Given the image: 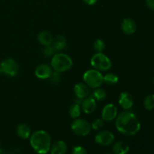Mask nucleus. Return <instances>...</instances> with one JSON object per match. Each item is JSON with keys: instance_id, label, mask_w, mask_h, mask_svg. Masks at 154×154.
Returning <instances> with one entry per match:
<instances>
[{"instance_id": "nucleus-1", "label": "nucleus", "mask_w": 154, "mask_h": 154, "mask_svg": "<svg viewBox=\"0 0 154 154\" xmlns=\"http://www.w3.org/2000/svg\"><path fill=\"white\" fill-rule=\"evenodd\" d=\"M115 126L117 130L127 136H132L141 129V123L135 114L129 111L120 113L116 117Z\"/></svg>"}, {"instance_id": "nucleus-2", "label": "nucleus", "mask_w": 154, "mask_h": 154, "mask_svg": "<svg viewBox=\"0 0 154 154\" xmlns=\"http://www.w3.org/2000/svg\"><path fill=\"white\" fill-rule=\"evenodd\" d=\"M31 147L38 154H47L50 151L51 142V135L45 130H38L29 137Z\"/></svg>"}, {"instance_id": "nucleus-3", "label": "nucleus", "mask_w": 154, "mask_h": 154, "mask_svg": "<svg viewBox=\"0 0 154 154\" xmlns=\"http://www.w3.org/2000/svg\"><path fill=\"white\" fill-rule=\"evenodd\" d=\"M73 66V61L69 55L63 53H57L53 56L51 66L54 72L62 73L69 71Z\"/></svg>"}, {"instance_id": "nucleus-4", "label": "nucleus", "mask_w": 154, "mask_h": 154, "mask_svg": "<svg viewBox=\"0 0 154 154\" xmlns=\"http://www.w3.org/2000/svg\"><path fill=\"white\" fill-rule=\"evenodd\" d=\"M92 67L99 72H105L111 69L112 63L109 57L102 53H96L92 57L90 60Z\"/></svg>"}, {"instance_id": "nucleus-5", "label": "nucleus", "mask_w": 154, "mask_h": 154, "mask_svg": "<svg viewBox=\"0 0 154 154\" xmlns=\"http://www.w3.org/2000/svg\"><path fill=\"white\" fill-rule=\"evenodd\" d=\"M83 78H84L85 84L89 87L93 89L100 87L104 83L103 75H102L101 72L94 69L87 70L84 74Z\"/></svg>"}, {"instance_id": "nucleus-6", "label": "nucleus", "mask_w": 154, "mask_h": 154, "mask_svg": "<svg viewBox=\"0 0 154 154\" xmlns=\"http://www.w3.org/2000/svg\"><path fill=\"white\" fill-rule=\"evenodd\" d=\"M72 130L78 136H87L91 132V124L86 120L76 118L71 125Z\"/></svg>"}, {"instance_id": "nucleus-7", "label": "nucleus", "mask_w": 154, "mask_h": 154, "mask_svg": "<svg viewBox=\"0 0 154 154\" xmlns=\"http://www.w3.org/2000/svg\"><path fill=\"white\" fill-rule=\"evenodd\" d=\"M19 72V66L15 60L8 58L2 61L0 64V73L10 77L16 76Z\"/></svg>"}, {"instance_id": "nucleus-8", "label": "nucleus", "mask_w": 154, "mask_h": 154, "mask_svg": "<svg viewBox=\"0 0 154 154\" xmlns=\"http://www.w3.org/2000/svg\"><path fill=\"white\" fill-rule=\"evenodd\" d=\"M95 141L101 146H109L114 142V135L108 130H102L97 133Z\"/></svg>"}, {"instance_id": "nucleus-9", "label": "nucleus", "mask_w": 154, "mask_h": 154, "mask_svg": "<svg viewBox=\"0 0 154 154\" xmlns=\"http://www.w3.org/2000/svg\"><path fill=\"white\" fill-rule=\"evenodd\" d=\"M117 108L114 104H107L102 111V119L104 121L111 122L117 117Z\"/></svg>"}, {"instance_id": "nucleus-10", "label": "nucleus", "mask_w": 154, "mask_h": 154, "mask_svg": "<svg viewBox=\"0 0 154 154\" xmlns=\"http://www.w3.org/2000/svg\"><path fill=\"white\" fill-rule=\"evenodd\" d=\"M53 69L51 66L48 64H40L35 68V75L38 79L46 80L51 78V75L53 74Z\"/></svg>"}, {"instance_id": "nucleus-11", "label": "nucleus", "mask_w": 154, "mask_h": 154, "mask_svg": "<svg viewBox=\"0 0 154 154\" xmlns=\"http://www.w3.org/2000/svg\"><path fill=\"white\" fill-rule=\"evenodd\" d=\"M118 103L123 109H124L125 111H129L133 106V97L128 92H123L119 96Z\"/></svg>"}, {"instance_id": "nucleus-12", "label": "nucleus", "mask_w": 154, "mask_h": 154, "mask_svg": "<svg viewBox=\"0 0 154 154\" xmlns=\"http://www.w3.org/2000/svg\"><path fill=\"white\" fill-rule=\"evenodd\" d=\"M96 106H97L96 100L93 96H88L85 98L81 102V109L87 114H93L96 111Z\"/></svg>"}, {"instance_id": "nucleus-13", "label": "nucleus", "mask_w": 154, "mask_h": 154, "mask_svg": "<svg viewBox=\"0 0 154 154\" xmlns=\"http://www.w3.org/2000/svg\"><path fill=\"white\" fill-rule=\"evenodd\" d=\"M137 29L136 23L131 18H125L121 23V29L124 34L131 35L135 32Z\"/></svg>"}, {"instance_id": "nucleus-14", "label": "nucleus", "mask_w": 154, "mask_h": 154, "mask_svg": "<svg viewBox=\"0 0 154 154\" xmlns=\"http://www.w3.org/2000/svg\"><path fill=\"white\" fill-rule=\"evenodd\" d=\"M74 93L76 97L80 99H84L88 97L90 90L88 86L84 83H78L74 87Z\"/></svg>"}, {"instance_id": "nucleus-15", "label": "nucleus", "mask_w": 154, "mask_h": 154, "mask_svg": "<svg viewBox=\"0 0 154 154\" xmlns=\"http://www.w3.org/2000/svg\"><path fill=\"white\" fill-rule=\"evenodd\" d=\"M68 151L67 144L65 141L59 140L51 144L50 151L51 154H66Z\"/></svg>"}, {"instance_id": "nucleus-16", "label": "nucleus", "mask_w": 154, "mask_h": 154, "mask_svg": "<svg viewBox=\"0 0 154 154\" xmlns=\"http://www.w3.org/2000/svg\"><path fill=\"white\" fill-rule=\"evenodd\" d=\"M67 42H66V38L63 35H57L53 38L52 46L54 47L56 51H61L66 48Z\"/></svg>"}, {"instance_id": "nucleus-17", "label": "nucleus", "mask_w": 154, "mask_h": 154, "mask_svg": "<svg viewBox=\"0 0 154 154\" xmlns=\"http://www.w3.org/2000/svg\"><path fill=\"white\" fill-rule=\"evenodd\" d=\"M112 151L114 154H127L129 151V146L125 141H118L113 145Z\"/></svg>"}, {"instance_id": "nucleus-18", "label": "nucleus", "mask_w": 154, "mask_h": 154, "mask_svg": "<svg viewBox=\"0 0 154 154\" xmlns=\"http://www.w3.org/2000/svg\"><path fill=\"white\" fill-rule=\"evenodd\" d=\"M17 134L22 139H28L31 135V129L26 123H20L17 127Z\"/></svg>"}, {"instance_id": "nucleus-19", "label": "nucleus", "mask_w": 154, "mask_h": 154, "mask_svg": "<svg viewBox=\"0 0 154 154\" xmlns=\"http://www.w3.org/2000/svg\"><path fill=\"white\" fill-rule=\"evenodd\" d=\"M53 36L50 32L47 31H42L38 35V41L43 46H48L52 45Z\"/></svg>"}, {"instance_id": "nucleus-20", "label": "nucleus", "mask_w": 154, "mask_h": 154, "mask_svg": "<svg viewBox=\"0 0 154 154\" xmlns=\"http://www.w3.org/2000/svg\"><path fill=\"white\" fill-rule=\"evenodd\" d=\"M81 108L79 104L75 103L73 105H72L69 108V114L72 118L76 119L78 118L81 115Z\"/></svg>"}, {"instance_id": "nucleus-21", "label": "nucleus", "mask_w": 154, "mask_h": 154, "mask_svg": "<svg viewBox=\"0 0 154 154\" xmlns=\"http://www.w3.org/2000/svg\"><path fill=\"white\" fill-rule=\"evenodd\" d=\"M104 82L108 85H114L119 81V77L114 73H108L103 76Z\"/></svg>"}, {"instance_id": "nucleus-22", "label": "nucleus", "mask_w": 154, "mask_h": 154, "mask_svg": "<svg viewBox=\"0 0 154 154\" xmlns=\"http://www.w3.org/2000/svg\"><path fill=\"white\" fill-rule=\"evenodd\" d=\"M107 93L105 90L101 89L100 87H98L94 90L93 93V97L96 99V101H102L106 98Z\"/></svg>"}, {"instance_id": "nucleus-23", "label": "nucleus", "mask_w": 154, "mask_h": 154, "mask_svg": "<svg viewBox=\"0 0 154 154\" xmlns=\"http://www.w3.org/2000/svg\"><path fill=\"white\" fill-rule=\"evenodd\" d=\"M144 106L147 111L154 109V94H149L144 100Z\"/></svg>"}, {"instance_id": "nucleus-24", "label": "nucleus", "mask_w": 154, "mask_h": 154, "mask_svg": "<svg viewBox=\"0 0 154 154\" xmlns=\"http://www.w3.org/2000/svg\"><path fill=\"white\" fill-rule=\"evenodd\" d=\"M93 48L97 53H102L105 48V43L102 39H97L93 44Z\"/></svg>"}, {"instance_id": "nucleus-25", "label": "nucleus", "mask_w": 154, "mask_h": 154, "mask_svg": "<svg viewBox=\"0 0 154 154\" xmlns=\"http://www.w3.org/2000/svg\"><path fill=\"white\" fill-rule=\"evenodd\" d=\"M104 125H105V121L102 118H98L93 122V123L91 124V128L93 130L98 131L103 128Z\"/></svg>"}, {"instance_id": "nucleus-26", "label": "nucleus", "mask_w": 154, "mask_h": 154, "mask_svg": "<svg viewBox=\"0 0 154 154\" xmlns=\"http://www.w3.org/2000/svg\"><path fill=\"white\" fill-rule=\"evenodd\" d=\"M56 53H57V51H56V50L54 49L52 45L45 46V48L43 49V54L46 57H53Z\"/></svg>"}, {"instance_id": "nucleus-27", "label": "nucleus", "mask_w": 154, "mask_h": 154, "mask_svg": "<svg viewBox=\"0 0 154 154\" xmlns=\"http://www.w3.org/2000/svg\"><path fill=\"white\" fill-rule=\"evenodd\" d=\"M50 79H51V82H53L54 84H57V83H59L61 81V75H60V73L57 72H54L52 75H51Z\"/></svg>"}, {"instance_id": "nucleus-28", "label": "nucleus", "mask_w": 154, "mask_h": 154, "mask_svg": "<svg viewBox=\"0 0 154 154\" xmlns=\"http://www.w3.org/2000/svg\"><path fill=\"white\" fill-rule=\"evenodd\" d=\"M72 154H87V150L81 146H76L72 150Z\"/></svg>"}, {"instance_id": "nucleus-29", "label": "nucleus", "mask_w": 154, "mask_h": 154, "mask_svg": "<svg viewBox=\"0 0 154 154\" xmlns=\"http://www.w3.org/2000/svg\"><path fill=\"white\" fill-rule=\"evenodd\" d=\"M145 2L149 8L154 11V0H145Z\"/></svg>"}, {"instance_id": "nucleus-30", "label": "nucleus", "mask_w": 154, "mask_h": 154, "mask_svg": "<svg viewBox=\"0 0 154 154\" xmlns=\"http://www.w3.org/2000/svg\"><path fill=\"white\" fill-rule=\"evenodd\" d=\"M97 1L98 0H83V2L88 5H93L97 2Z\"/></svg>"}, {"instance_id": "nucleus-31", "label": "nucleus", "mask_w": 154, "mask_h": 154, "mask_svg": "<svg viewBox=\"0 0 154 154\" xmlns=\"http://www.w3.org/2000/svg\"><path fill=\"white\" fill-rule=\"evenodd\" d=\"M0 154H7V153H6V152H5L3 150L0 149Z\"/></svg>"}, {"instance_id": "nucleus-32", "label": "nucleus", "mask_w": 154, "mask_h": 154, "mask_svg": "<svg viewBox=\"0 0 154 154\" xmlns=\"http://www.w3.org/2000/svg\"><path fill=\"white\" fill-rule=\"evenodd\" d=\"M104 154H111V153H104Z\"/></svg>"}, {"instance_id": "nucleus-33", "label": "nucleus", "mask_w": 154, "mask_h": 154, "mask_svg": "<svg viewBox=\"0 0 154 154\" xmlns=\"http://www.w3.org/2000/svg\"><path fill=\"white\" fill-rule=\"evenodd\" d=\"M0 145H1V142H0Z\"/></svg>"}, {"instance_id": "nucleus-34", "label": "nucleus", "mask_w": 154, "mask_h": 154, "mask_svg": "<svg viewBox=\"0 0 154 154\" xmlns=\"http://www.w3.org/2000/svg\"><path fill=\"white\" fill-rule=\"evenodd\" d=\"M153 82H154V79H153Z\"/></svg>"}]
</instances>
